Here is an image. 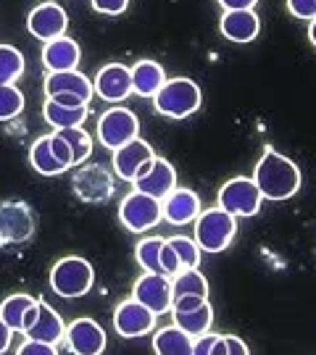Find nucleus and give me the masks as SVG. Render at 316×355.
I'll return each instance as SVG.
<instances>
[{
    "label": "nucleus",
    "mask_w": 316,
    "mask_h": 355,
    "mask_svg": "<svg viewBox=\"0 0 316 355\" xmlns=\"http://www.w3.org/2000/svg\"><path fill=\"white\" fill-rule=\"evenodd\" d=\"M172 316H174V324L179 329H185L190 337H198V334L211 329L214 308L206 300V303H201L198 308H190V311H172Z\"/></svg>",
    "instance_id": "393cba45"
},
{
    "label": "nucleus",
    "mask_w": 316,
    "mask_h": 355,
    "mask_svg": "<svg viewBox=\"0 0 316 355\" xmlns=\"http://www.w3.org/2000/svg\"><path fill=\"white\" fill-rule=\"evenodd\" d=\"M35 234V218L24 203H0V242L19 245Z\"/></svg>",
    "instance_id": "9b49d317"
},
{
    "label": "nucleus",
    "mask_w": 316,
    "mask_h": 355,
    "mask_svg": "<svg viewBox=\"0 0 316 355\" xmlns=\"http://www.w3.org/2000/svg\"><path fill=\"white\" fill-rule=\"evenodd\" d=\"M63 340L76 355H101L106 350V331L92 318H76L66 327Z\"/></svg>",
    "instance_id": "ddd939ff"
},
{
    "label": "nucleus",
    "mask_w": 316,
    "mask_h": 355,
    "mask_svg": "<svg viewBox=\"0 0 316 355\" xmlns=\"http://www.w3.org/2000/svg\"><path fill=\"white\" fill-rule=\"evenodd\" d=\"M24 74V55L13 45H0V85H16Z\"/></svg>",
    "instance_id": "c85d7f7f"
},
{
    "label": "nucleus",
    "mask_w": 316,
    "mask_h": 355,
    "mask_svg": "<svg viewBox=\"0 0 316 355\" xmlns=\"http://www.w3.org/2000/svg\"><path fill=\"white\" fill-rule=\"evenodd\" d=\"M308 40H311V45L316 48V19L308 24Z\"/></svg>",
    "instance_id": "49530a36"
},
{
    "label": "nucleus",
    "mask_w": 316,
    "mask_h": 355,
    "mask_svg": "<svg viewBox=\"0 0 316 355\" xmlns=\"http://www.w3.org/2000/svg\"><path fill=\"white\" fill-rule=\"evenodd\" d=\"M35 303H38V300H35L32 295H11V297H6L3 305H0V316H3V321H6L13 331H22V321H24L26 311ZM22 334H24V331H22Z\"/></svg>",
    "instance_id": "cd10ccee"
},
{
    "label": "nucleus",
    "mask_w": 316,
    "mask_h": 355,
    "mask_svg": "<svg viewBox=\"0 0 316 355\" xmlns=\"http://www.w3.org/2000/svg\"><path fill=\"white\" fill-rule=\"evenodd\" d=\"M288 11H290L295 19L314 21L316 19V0H288Z\"/></svg>",
    "instance_id": "e433bc0d"
},
{
    "label": "nucleus",
    "mask_w": 316,
    "mask_h": 355,
    "mask_svg": "<svg viewBox=\"0 0 316 355\" xmlns=\"http://www.w3.org/2000/svg\"><path fill=\"white\" fill-rule=\"evenodd\" d=\"M66 26H69V16H66V11H63L58 3H51V0L40 3L38 8L29 13V19H26L29 35L42 40V42L66 35Z\"/></svg>",
    "instance_id": "f8f14e48"
},
{
    "label": "nucleus",
    "mask_w": 316,
    "mask_h": 355,
    "mask_svg": "<svg viewBox=\"0 0 316 355\" xmlns=\"http://www.w3.org/2000/svg\"><path fill=\"white\" fill-rule=\"evenodd\" d=\"M92 3V8L98 13H106V16H119V13L126 11V6H129V0H90Z\"/></svg>",
    "instance_id": "58836bf2"
},
{
    "label": "nucleus",
    "mask_w": 316,
    "mask_h": 355,
    "mask_svg": "<svg viewBox=\"0 0 316 355\" xmlns=\"http://www.w3.org/2000/svg\"><path fill=\"white\" fill-rule=\"evenodd\" d=\"M11 337H13V329L3 321V316H0V353H6V350L11 347Z\"/></svg>",
    "instance_id": "c03bdc74"
},
{
    "label": "nucleus",
    "mask_w": 316,
    "mask_h": 355,
    "mask_svg": "<svg viewBox=\"0 0 316 355\" xmlns=\"http://www.w3.org/2000/svg\"><path fill=\"white\" fill-rule=\"evenodd\" d=\"M172 295L179 297V295H201V297H208V282L203 277L198 268H182L179 274L172 277Z\"/></svg>",
    "instance_id": "bb28decb"
},
{
    "label": "nucleus",
    "mask_w": 316,
    "mask_h": 355,
    "mask_svg": "<svg viewBox=\"0 0 316 355\" xmlns=\"http://www.w3.org/2000/svg\"><path fill=\"white\" fill-rule=\"evenodd\" d=\"M92 282H95V271L90 266V261L79 258V255L61 258L51 271V287L61 297H82V295H88Z\"/></svg>",
    "instance_id": "20e7f679"
},
{
    "label": "nucleus",
    "mask_w": 316,
    "mask_h": 355,
    "mask_svg": "<svg viewBox=\"0 0 316 355\" xmlns=\"http://www.w3.org/2000/svg\"><path fill=\"white\" fill-rule=\"evenodd\" d=\"M264 195L258 184L248 177H235L222 184L219 190V208H224L232 216H253L261 211Z\"/></svg>",
    "instance_id": "423d86ee"
},
{
    "label": "nucleus",
    "mask_w": 316,
    "mask_h": 355,
    "mask_svg": "<svg viewBox=\"0 0 316 355\" xmlns=\"http://www.w3.org/2000/svg\"><path fill=\"white\" fill-rule=\"evenodd\" d=\"M161 245H164L161 237H148V240H142L138 248H135V255H138V263L142 271L164 274V271H161Z\"/></svg>",
    "instance_id": "7c9ffc66"
},
{
    "label": "nucleus",
    "mask_w": 316,
    "mask_h": 355,
    "mask_svg": "<svg viewBox=\"0 0 316 355\" xmlns=\"http://www.w3.org/2000/svg\"><path fill=\"white\" fill-rule=\"evenodd\" d=\"M253 182L266 200H290L301 190V168L274 148H266L256 164Z\"/></svg>",
    "instance_id": "f257e3e1"
},
{
    "label": "nucleus",
    "mask_w": 316,
    "mask_h": 355,
    "mask_svg": "<svg viewBox=\"0 0 316 355\" xmlns=\"http://www.w3.org/2000/svg\"><path fill=\"white\" fill-rule=\"evenodd\" d=\"M29 161H32V168L42 174V177H56V174H63L66 168L58 164V158L53 155L51 150V137H40L32 150H29Z\"/></svg>",
    "instance_id": "a878e982"
},
{
    "label": "nucleus",
    "mask_w": 316,
    "mask_h": 355,
    "mask_svg": "<svg viewBox=\"0 0 316 355\" xmlns=\"http://www.w3.org/2000/svg\"><path fill=\"white\" fill-rule=\"evenodd\" d=\"M151 158H153V148L148 145V142L140 140V137L129 140L126 145H122V148H116L114 150L116 177H122L124 182H132L140 166L145 164V161H151Z\"/></svg>",
    "instance_id": "a211bd4d"
},
{
    "label": "nucleus",
    "mask_w": 316,
    "mask_h": 355,
    "mask_svg": "<svg viewBox=\"0 0 316 355\" xmlns=\"http://www.w3.org/2000/svg\"><path fill=\"white\" fill-rule=\"evenodd\" d=\"M161 271H164L169 279L182 271V263H179L177 253H174V248L169 245V240H164V245H161Z\"/></svg>",
    "instance_id": "f704fd0d"
},
{
    "label": "nucleus",
    "mask_w": 316,
    "mask_h": 355,
    "mask_svg": "<svg viewBox=\"0 0 316 355\" xmlns=\"http://www.w3.org/2000/svg\"><path fill=\"white\" fill-rule=\"evenodd\" d=\"M119 218L129 232H148L164 221L161 200L140 190L129 192L119 205Z\"/></svg>",
    "instance_id": "39448f33"
},
{
    "label": "nucleus",
    "mask_w": 316,
    "mask_h": 355,
    "mask_svg": "<svg viewBox=\"0 0 316 355\" xmlns=\"http://www.w3.org/2000/svg\"><path fill=\"white\" fill-rule=\"evenodd\" d=\"M92 89L106 103H122L132 95V74L124 64H106L95 76Z\"/></svg>",
    "instance_id": "dca6fc26"
},
{
    "label": "nucleus",
    "mask_w": 316,
    "mask_h": 355,
    "mask_svg": "<svg viewBox=\"0 0 316 355\" xmlns=\"http://www.w3.org/2000/svg\"><path fill=\"white\" fill-rule=\"evenodd\" d=\"M214 355H248L251 353V347L242 343L240 337H232V334H219V340H216Z\"/></svg>",
    "instance_id": "72a5a7b5"
},
{
    "label": "nucleus",
    "mask_w": 316,
    "mask_h": 355,
    "mask_svg": "<svg viewBox=\"0 0 316 355\" xmlns=\"http://www.w3.org/2000/svg\"><path fill=\"white\" fill-rule=\"evenodd\" d=\"M216 340H219V334H214V331H203V334H198V337H192V353L208 355L211 350H214Z\"/></svg>",
    "instance_id": "ea45409f"
},
{
    "label": "nucleus",
    "mask_w": 316,
    "mask_h": 355,
    "mask_svg": "<svg viewBox=\"0 0 316 355\" xmlns=\"http://www.w3.org/2000/svg\"><path fill=\"white\" fill-rule=\"evenodd\" d=\"M35 318H38V303L32 305L29 311H26V316H24V321H22V331H26L32 324H35Z\"/></svg>",
    "instance_id": "a18cd8bd"
},
{
    "label": "nucleus",
    "mask_w": 316,
    "mask_h": 355,
    "mask_svg": "<svg viewBox=\"0 0 316 355\" xmlns=\"http://www.w3.org/2000/svg\"><path fill=\"white\" fill-rule=\"evenodd\" d=\"M42 119L51 124L53 129H69V127H82L88 119V105L79 108H69V105H58L56 101H45L42 105Z\"/></svg>",
    "instance_id": "b1692460"
},
{
    "label": "nucleus",
    "mask_w": 316,
    "mask_h": 355,
    "mask_svg": "<svg viewBox=\"0 0 316 355\" xmlns=\"http://www.w3.org/2000/svg\"><path fill=\"white\" fill-rule=\"evenodd\" d=\"M58 92H72V95H79V98H85L90 103L92 98V82H90L88 76L82 74V71H48L45 76V95L53 98V95H58Z\"/></svg>",
    "instance_id": "412c9836"
},
{
    "label": "nucleus",
    "mask_w": 316,
    "mask_h": 355,
    "mask_svg": "<svg viewBox=\"0 0 316 355\" xmlns=\"http://www.w3.org/2000/svg\"><path fill=\"white\" fill-rule=\"evenodd\" d=\"M153 327H156V313L135 297L119 303V308L114 311V329L126 340L145 337L148 331H153Z\"/></svg>",
    "instance_id": "9d476101"
},
{
    "label": "nucleus",
    "mask_w": 316,
    "mask_h": 355,
    "mask_svg": "<svg viewBox=\"0 0 316 355\" xmlns=\"http://www.w3.org/2000/svg\"><path fill=\"white\" fill-rule=\"evenodd\" d=\"M201 87L192 79H185V76L166 79L164 87L153 95L156 111L161 116H169V119H188L201 108Z\"/></svg>",
    "instance_id": "f03ea898"
},
{
    "label": "nucleus",
    "mask_w": 316,
    "mask_h": 355,
    "mask_svg": "<svg viewBox=\"0 0 316 355\" xmlns=\"http://www.w3.org/2000/svg\"><path fill=\"white\" fill-rule=\"evenodd\" d=\"M51 3H56V0H51Z\"/></svg>",
    "instance_id": "de8ad7c7"
},
{
    "label": "nucleus",
    "mask_w": 316,
    "mask_h": 355,
    "mask_svg": "<svg viewBox=\"0 0 316 355\" xmlns=\"http://www.w3.org/2000/svg\"><path fill=\"white\" fill-rule=\"evenodd\" d=\"M261 32V19L256 11H224L222 16V35L229 42H253Z\"/></svg>",
    "instance_id": "6ab92c4d"
},
{
    "label": "nucleus",
    "mask_w": 316,
    "mask_h": 355,
    "mask_svg": "<svg viewBox=\"0 0 316 355\" xmlns=\"http://www.w3.org/2000/svg\"><path fill=\"white\" fill-rule=\"evenodd\" d=\"M51 101H56L58 105H69V108L88 105V101H85V98H79V95H72V92H58V95H53Z\"/></svg>",
    "instance_id": "79ce46f5"
},
{
    "label": "nucleus",
    "mask_w": 316,
    "mask_h": 355,
    "mask_svg": "<svg viewBox=\"0 0 316 355\" xmlns=\"http://www.w3.org/2000/svg\"><path fill=\"white\" fill-rule=\"evenodd\" d=\"M79 58H82L79 45L66 35L48 40L45 48H42V66L48 71H72V69H76Z\"/></svg>",
    "instance_id": "f3484780"
},
{
    "label": "nucleus",
    "mask_w": 316,
    "mask_h": 355,
    "mask_svg": "<svg viewBox=\"0 0 316 355\" xmlns=\"http://www.w3.org/2000/svg\"><path fill=\"white\" fill-rule=\"evenodd\" d=\"M63 334H66V327H63V318L58 316V311L51 308L48 303L38 300V318H35V324L24 331V337L56 345L63 340Z\"/></svg>",
    "instance_id": "aec40b11"
},
{
    "label": "nucleus",
    "mask_w": 316,
    "mask_h": 355,
    "mask_svg": "<svg viewBox=\"0 0 316 355\" xmlns=\"http://www.w3.org/2000/svg\"><path fill=\"white\" fill-rule=\"evenodd\" d=\"M206 300L208 297H201V295H179V297L172 300V311H190V308H198Z\"/></svg>",
    "instance_id": "a19ab883"
},
{
    "label": "nucleus",
    "mask_w": 316,
    "mask_h": 355,
    "mask_svg": "<svg viewBox=\"0 0 316 355\" xmlns=\"http://www.w3.org/2000/svg\"><path fill=\"white\" fill-rule=\"evenodd\" d=\"M138 132H140L138 116L132 114L129 108H122V105L108 108V111L101 116V121H98V140H101L108 150H116V148L126 145L129 140H135Z\"/></svg>",
    "instance_id": "0eeeda50"
},
{
    "label": "nucleus",
    "mask_w": 316,
    "mask_h": 355,
    "mask_svg": "<svg viewBox=\"0 0 316 355\" xmlns=\"http://www.w3.org/2000/svg\"><path fill=\"white\" fill-rule=\"evenodd\" d=\"M48 137H51V150H53V155L58 158V164H61L63 168H72V148H69V142L63 140L58 132H53Z\"/></svg>",
    "instance_id": "c9c22d12"
},
{
    "label": "nucleus",
    "mask_w": 316,
    "mask_h": 355,
    "mask_svg": "<svg viewBox=\"0 0 316 355\" xmlns=\"http://www.w3.org/2000/svg\"><path fill=\"white\" fill-rule=\"evenodd\" d=\"M238 234V216L227 214L224 208H208L195 218V242L206 253H222L227 250Z\"/></svg>",
    "instance_id": "7ed1b4c3"
},
{
    "label": "nucleus",
    "mask_w": 316,
    "mask_h": 355,
    "mask_svg": "<svg viewBox=\"0 0 316 355\" xmlns=\"http://www.w3.org/2000/svg\"><path fill=\"white\" fill-rule=\"evenodd\" d=\"M129 74H132V92L140 98H153L166 82L164 69L156 61H138L129 69Z\"/></svg>",
    "instance_id": "4be33fe9"
},
{
    "label": "nucleus",
    "mask_w": 316,
    "mask_h": 355,
    "mask_svg": "<svg viewBox=\"0 0 316 355\" xmlns=\"http://www.w3.org/2000/svg\"><path fill=\"white\" fill-rule=\"evenodd\" d=\"M153 350L158 355H190L192 353V337L185 329H179L177 324H172V327L156 331Z\"/></svg>",
    "instance_id": "5701e85b"
},
{
    "label": "nucleus",
    "mask_w": 316,
    "mask_h": 355,
    "mask_svg": "<svg viewBox=\"0 0 316 355\" xmlns=\"http://www.w3.org/2000/svg\"><path fill=\"white\" fill-rule=\"evenodd\" d=\"M58 353V347L53 343H42V340H29L26 337V343L19 347V355H56Z\"/></svg>",
    "instance_id": "4c0bfd02"
},
{
    "label": "nucleus",
    "mask_w": 316,
    "mask_h": 355,
    "mask_svg": "<svg viewBox=\"0 0 316 355\" xmlns=\"http://www.w3.org/2000/svg\"><path fill=\"white\" fill-rule=\"evenodd\" d=\"M24 111V95L16 85H0V121H11Z\"/></svg>",
    "instance_id": "2f4dec72"
},
{
    "label": "nucleus",
    "mask_w": 316,
    "mask_h": 355,
    "mask_svg": "<svg viewBox=\"0 0 316 355\" xmlns=\"http://www.w3.org/2000/svg\"><path fill=\"white\" fill-rule=\"evenodd\" d=\"M169 245L174 248L182 268H198L201 263V245L190 237H169Z\"/></svg>",
    "instance_id": "473e14b6"
},
{
    "label": "nucleus",
    "mask_w": 316,
    "mask_h": 355,
    "mask_svg": "<svg viewBox=\"0 0 316 355\" xmlns=\"http://www.w3.org/2000/svg\"><path fill=\"white\" fill-rule=\"evenodd\" d=\"M161 211H164V221H169L172 227H185L192 224L198 214H201V198L190 187H174V190L161 200Z\"/></svg>",
    "instance_id": "2eb2a0df"
},
{
    "label": "nucleus",
    "mask_w": 316,
    "mask_h": 355,
    "mask_svg": "<svg viewBox=\"0 0 316 355\" xmlns=\"http://www.w3.org/2000/svg\"><path fill=\"white\" fill-rule=\"evenodd\" d=\"M132 184H135V190L164 200L166 195L177 187V171H174V166L169 164L166 158L153 155L151 161H145V164L138 168Z\"/></svg>",
    "instance_id": "6e6552de"
},
{
    "label": "nucleus",
    "mask_w": 316,
    "mask_h": 355,
    "mask_svg": "<svg viewBox=\"0 0 316 355\" xmlns=\"http://www.w3.org/2000/svg\"><path fill=\"white\" fill-rule=\"evenodd\" d=\"M63 140L72 148V166H82L92 153V137L82 127H69V129H56Z\"/></svg>",
    "instance_id": "c756f323"
},
{
    "label": "nucleus",
    "mask_w": 316,
    "mask_h": 355,
    "mask_svg": "<svg viewBox=\"0 0 316 355\" xmlns=\"http://www.w3.org/2000/svg\"><path fill=\"white\" fill-rule=\"evenodd\" d=\"M219 3L224 11H251V8H256L258 0H219Z\"/></svg>",
    "instance_id": "37998d69"
},
{
    "label": "nucleus",
    "mask_w": 316,
    "mask_h": 355,
    "mask_svg": "<svg viewBox=\"0 0 316 355\" xmlns=\"http://www.w3.org/2000/svg\"><path fill=\"white\" fill-rule=\"evenodd\" d=\"M132 297L140 300L145 308H151L156 316L169 313V311H172V300H174V295H172V279L164 277V274H151V271H145V274L135 282Z\"/></svg>",
    "instance_id": "1a4fd4ad"
},
{
    "label": "nucleus",
    "mask_w": 316,
    "mask_h": 355,
    "mask_svg": "<svg viewBox=\"0 0 316 355\" xmlns=\"http://www.w3.org/2000/svg\"><path fill=\"white\" fill-rule=\"evenodd\" d=\"M74 192L76 198L88 203H101L114 195V179L103 166H85L74 174Z\"/></svg>",
    "instance_id": "4468645a"
}]
</instances>
